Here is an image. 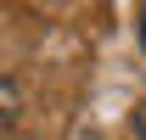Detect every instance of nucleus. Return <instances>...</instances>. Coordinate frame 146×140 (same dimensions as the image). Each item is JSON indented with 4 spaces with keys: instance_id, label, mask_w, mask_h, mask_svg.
Listing matches in <instances>:
<instances>
[{
    "instance_id": "f257e3e1",
    "label": "nucleus",
    "mask_w": 146,
    "mask_h": 140,
    "mask_svg": "<svg viewBox=\"0 0 146 140\" xmlns=\"http://www.w3.org/2000/svg\"><path fill=\"white\" fill-rule=\"evenodd\" d=\"M17 129H23V90L0 79V135H17Z\"/></svg>"
},
{
    "instance_id": "f03ea898",
    "label": "nucleus",
    "mask_w": 146,
    "mask_h": 140,
    "mask_svg": "<svg viewBox=\"0 0 146 140\" xmlns=\"http://www.w3.org/2000/svg\"><path fill=\"white\" fill-rule=\"evenodd\" d=\"M135 135H141V140H146V101H141V106H135Z\"/></svg>"
},
{
    "instance_id": "7ed1b4c3",
    "label": "nucleus",
    "mask_w": 146,
    "mask_h": 140,
    "mask_svg": "<svg viewBox=\"0 0 146 140\" xmlns=\"http://www.w3.org/2000/svg\"><path fill=\"white\" fill-rule=\"evenodd\" d=\"M141 39H146V28H141Z\"/></svg>"
}]
</instances>
